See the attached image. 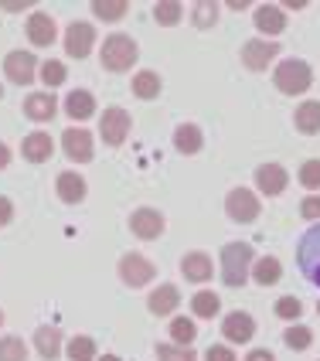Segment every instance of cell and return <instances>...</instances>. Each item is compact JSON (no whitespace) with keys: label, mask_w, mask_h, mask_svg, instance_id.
<instances>
[{"label":"cell","mask_w":320,"mask_h":361,"mask_svg":"<svg viewBox=\"0 0 320 361\" xmlns=\"http://www.w3.org/2000/svg\"><path fill=\"white\" fill-rule=\"evenodd\" d=\"M133 92L140 99H157L160 96V75L157 72H137L133 75Z\"/></svg>","instance_id":"28"},{"label":"cell","mask_w":320,"mask_h":361,"mask_svg":"<svg viewBox=\"0 0 320 361\" xmlns=\"http://www.w3.org/2000/svg\"><path fill=\"white\" fill-rule=\"evenodd\" d=\"M20 150H24V157H27V161L41 164V161H48V157H51L55 143H51V137H48V133H27V137H24V143H20Z\"/></svg>","instance_id":"22"},{"label":"cell","mask_w":320,"mask_h":361,"mask_svg":"<svg viewBox=\"0 0 320 361\" xmlns=\"http://www.w3.org/2000/svg\"><path fill=\"white\" fill-rule=\"evenodd\" d=\"M180 273H184V280H191V283L211 280V256L208 252H187L180 259Z\"/></svg>","instance_id":"18"},{"label":"cell","mask_w":320,"mask_h":361,"mask_svg":"<svg viewBox=\"0 0 320 361\" xmlns=\"http://www.w3.org/2000/svg\"><path fill=\"white\" fill-rule=\"evenodd\" d=\"M300 184H303V188H310V191H317V188H320V161H303Z\"/></svg>","instance_id":"39"},{"label":"cell","mask_w":320,"mask_h":361,"mask_svg":"<svg viewBox=\"0 0 320 361\" xmlns=\"http://www.w3.org/2000/svg\"><path fill=\"white\" fill-rule=\"evenodd\" d=\"M102 68H109V72H130L133 65H137V41L126 38V35H109V38L102 41Z\"/></svg>","instance_id":"2"},{"label":"cell","mask_w":320,"mask_h":361,"mask_svg":"<svg viewBox=\"0 0 320 361\" xmlns=\"http://www.w3.org/2000/svg\"><path fill=\"white\" fill-rule=\"evenodd\" d=\"M0 96H4V89H0Z\"/></svg>","instance_id":"50"},{"label":"cell","mask_w":320,"mask_h":361,"mask_svg":"<svg viewBox=\"0 0 320 361\" xmlns=\"http://www.w3.org/2000/svg\"><path fill=\"white\" fill-rule=\"evenodd\" d=\"M92 44H96V27L92 24H85V20L68 24V31H65V51L72 59H85L92 51Z\"/></svg>","instance_id":"8"},{"label":"cell","mask_w":320,"mask_h":361,"mask_svg":"<svg viewBox=\"0 0 320 361\" xmlns=\"http://www.w3.org/2000/svg\"><path fill=\"white\" fill-rule=\"evenodd\" d=\"M317 314H320V303H317Z\"/></svg>","instance_id":"49"},{"label":"cell","mask_w":320,"mask_h":361,"mask_svg":"<svg viewBox=\"0 0 320 361\" xmlns=\"http://www.w3.org/2000/svg\"><path fill=\"white\" fill-rule=\"evenodd\" d=\"M303 314V303L297 300V297H280L276 300V317H283V321H297Z\"/></svg>","instance_id":"38"},{"label":"cell","mask_w":320,"mask_h":361,"mask_svg":"<svg viewBox=\"0 0 320 361\" xmlns=\"http://www.w3.org/2000/svg\"><path fill=\"white\" fill-rule=\"evenodd\" d=\"M55 188H59V198L65 201V204H79V201L85 198V180H82L75 171H65V174H59Z\"/></svg>","instance_id":"20"},{"label":"cell","mask_w":320,"mask_h":361,"mask_svg":"<svg viewBox=\"0 0 320 361\" xmlns=\"http://www.w3.org/2000/svg\"><path fill=\"white\" fill-rule=\"evenodd\" d=\"M201 143H204V137H201V130L195 123H184V126L174 130V147H178L180 154H198Z\"/></svg>","instance_id":"25"},{"label":"cell","mask_w":320,"mask_h":361,"mask_svg":"<svg viewBox=\"0 0 320 361\" xmlns=\"http://www.w3.org/2000/svg\"><path fill=\"white\" fill-rule=\"evenodd\" d=\"M0 361H27V344L20 338H0Z\"/></svg>","instance_id":"34"},{"label":"cell","mask_w":320,"mask_h":361,"mask_svg":"<svg viewBox=\"0 0 320 361\" xmlns=\"http://www.w3.org/2000/svg\"><path fill=\"white\" fill-rule=\"evenodd\" d=\"M300 212L307 219H320V195H310V198L300 204Z\"/></svg>","instance_id":"41"},{"label":"cell","mask_w":320,"mask_h":361,"mask_svg":"<svg viewBox=\"0 0 320 361\" xmlns=\"http://www.w3.org/2000/svg\"><path fill=\"white\" fill-rule=\"evenodd\" d=\"M27 38H31V44H38V48H48L55 41V20L48 18V14H31L27 18Z\"/></svg>","instance_id":"19"},{"label":"cell","mask_w":320,"mask_h":361,"mask_svg":"<svg viewBox=\"0 0 320 361\" xmlns=\"http://www.w3.org/2000/svg\"><path fill=\"white\" fill-rule=\"evenodd\" d=\"M256 27L262 35H280L286 27V18H283V11L276 4H262V7H256Z\"/></svg>","instance_id":"23"},{"label":"cell","mask_w":320,"mask_h":361,"mask_svg":"<svg viewBox=\"0 0 320 361\" xmlns=\"http://www.w3.org/2000/svg\"><path fill=\"white\" fill-rule=\"evenodd\" d=\"M7 161H11V150L0 143V167H7Z\"/></svg>","instance_id":"46"},{"label":"cell","mask_w":320,"mask_h":361,"mask_svg":"<svg viewBox=\"0 0 320 361\" xmlns=\"http://www.w3.org/2000/svg\"><path fill=\"white\" fill-rule=\"evenodd\" d=\"M191 20H195V27H211L215 20H219V4L215 0H198L195 4V11H191Z\"/></svg>","instance_id":"30"},{"label":"cell","mask_w":320,"mask_h":361,"mask_svg":"<svg viewBox=\"0 0 320 361\" xmlns=\"http://www.w3.org/2000/svg\"><path fill=\"white\" fill-rule=\"evenodd\" d=\"M191 310H195V317H201V321H211V317H219L221 297L211 293V290H198V293L191 297Z\"/></svg>","instance_id":"24"},{"label":"cell","mask_w":320,"mask_h":361,"mask_svg":"<svg viewBox=\"0 0 320 361\" xmlns=\"http://www.w3.org/2000/svg\"><path fill=\"white\" fill-rule=\"evenodd\" d=\"M297 262H300L303 276L314 286H320V225L303 232L300 245H297Z\"/></svg>","instance_id":"4"},{"label":"cell","mask_w":320,"mask_h":361,"mask_svg":"<svg viewBox=\"0 0 320 361\" xmlns=\"http://www.w3.org/2000/svg\"><path fill=\"white\" fill-rule=\"evenodd\" d=\"M61 150H65L68 161H79V164L92 161V133L82 130V126L65 130V133H61Z\"/></svg>","instance_id":"9"},{"label":"cell","mask_w":320,"mask_h":361,"mask_svg":"<svg viewBox=\"0 0 320 361\" xmlns=\"http://www.w3.org/2000/svg\"><path fill=\"white\" fill-rule=\"evenodd\" d=\"M286 180H290V174H286V167H280V164H262L259 171H256V188H259L262 195H280L283 188H286Z\"/></svg>","instance_id":"15"},{"label":"cell","mask_w":320,"mask_h":361,"mask_svg":"<svg viewBox=\"0 0 320 361\" xmlns=\"http://www.w3.org/2000/svg\"><path fill=\"white\" fill-rule=\"evenodd\" d=\"M99 133H102V143L120 147V143L126 140V133H130V113H126V109H120V106H109V109L102 113Z\"/></svg>","instance_id":"7"},{"label":"cell","mask_w":320,"mask_h":361,"mask_svg":"<svg viewBox=\"0 0 320 361\" xmlns=\"http://www.w3.org/2000/svg\"><path fill=\"white\" fill-rule=\"evenodd\" d=\"M96 361H120L116 355H102V358H96Z\"/></svg>","instance_id":"47"},{"label":"cell","mask_w":320,"mask_h":361,"mask_svg":"<svg viewBox=\"0 0 320 361\" xmlns=\"http://www.w3.org/2000/svg\"><path fill=\"white\" fill-rule=\"evenodd\" d=\"M65 355L72 361H96V341L92 338H72Z\"/></svg>","instance_id":"33"},{"label":"cell","mask_w":320,"mask_h":361,"mask_svg":"<svg viewBox=\"0 0 320 361\" xmlns=\"http://www.w3.org/2000/svg\"><path fill=\"white\" fill-rule=\"evenodd\" d=\"M180 303V293L178 286H171V283H164L157 286L150 297H147V307H150V314H157V317H167V314H174Z\"/></svg>","instance_id":"17"},{"label":"cell","mask_w":320,"mask_h":361,"mask_svg":"<svg viewBox=\"0 0 320 361\" xmlns=\"http://www.w3.org/2000/svg\"><path fill=\"white\" fill-rule=\"evenodd\" d=\"M280 276H283V266L273 256H262L256 262V269H252V280L259 283V286H273V283H280Z\"/></svg>","instance_id":"27"},{"label":"cell","mask_w":320,"mask_h":361,"mask_svg":"<svg viewBox=\"0 0 320 361\" xmlns=\"http://www.w3.org/2000/svg\"><path fill=\"white\" fill-rule=\"evenodd\" d=\"M0 7H4V11H24V7H31V4H27V0H20V4H0Z\"/></svg>","instance_id":"45"},{"label":"cell","mask_w":320,"mask_h":361,"mask_svg":"<svg viewBox=\"0 0 320 361\" xmlns=\"http://www.w3.org/2000/svg\"><path fill=\"white\" fill-rule=\"evenodd\" d=\"M157 358L160 361H198L191 348H180V344H157Z\"/></svg>","instance_id":"36"},{"label":"cell","mask_w":320,"mask_h":361,"mask_svg":"<svg viewBox=\"0 0 320 361\" xmlns=\"http://www.w3.org/2000/svg\"><path fill=\"white\" fill-rule=\"evenodd\" d=\"M35 348H38V355L44 361H55L61 355V331L55 324H41L35 331Z\"/></svg>","instance_id":"16"},{"label":"cell","mask_w":320,"mask_h":361,"mask_svg":"<svg viewBox=\"0 0 320 361\" xmlns=\"http://www.w3.org/2000/svg\"><path fill=\"white\" fill-rule=\"evenodd\" d=\"M126 11H130L126 0H96V4H92V14L102 20H123Z\"/></svg>","instance_id":"29"},{"label":"cell","mask_w":320,"mask_h":361,"mask_svg":"<svg viewBox=\"0 0 320 361\" xmlns=\"http://www.w3.org/2000/svg\"><path fill=\"white\" fill-rule=\"evenodd\" d=\"M180 14H184V7H180L178 0H160L157 7H154V18H157V24H164V27L178 24Z\"/></svg>","instance_id":"35"},{"label":"cell","mask_w":320,"mask_h":361,"mask_svg":"<svg viewBox=\"0 0 320 361\" xmlns=\"http://www.w3.org/2000/svg\"><path fill=\"white\" fill-rule=\"evenodd\" d=\"M225 212H228V219L232 221L249 225V221L259 219V198H256L249 188H232L228 198H225Z\"/></svg>","instance_id":"5"},{"label":"cell","mask_w":320,"mask_h":361,"mask_svg":"<svg viewBox=\"0 0 320 361\" xmlns=\"http://www.w3.org/2000/svg\"><path fill=\"white\" fill-rule=\"evenodd\" d=\"M221 334H225V341L245 344V341H252V334H256V321L249 314H242V310H232L221 321Z\"/></svg>","instance_id":"11"},{"label":"cell","mask_w":320,"mask_h":361,"mask_svg":"<svg viewBox=\"0 0 320 361\" xmlns=\"http://www.w3.org/2000/svg\"><path fill=\"white\" fill-rule=\"evenodd\" d=\"M130 228L140 239H157L160 232H164V215H160L157 208H137L130 215Z\"/></svg>","instance_id":"13"},{"label":"cell","mask_w":320,"mask_h":361,"mask_svg":"<svg viewBox=\"0 0 320 361\" xmlns=\"http://www.w3.org/2000/svg\"><path fill=\"white\" fill-rule=\"evenodd\" d=\"M68 79V72H65V65L55 59H48L44 65H41V82L44 85H61V82Z\"/></svg>","instance_id":"37"},{"label":"cell","mask_w":320,"mask_h":361,"mask_svg":"<svg viewBox=\"0 0 320 361\" xmlns=\"http://www.w3.org/2000/svg\"><path fill=\"white\" fill-rule=\"evenodd\" d=\"M0 327H4V310H0Z\"/></svg>","instance_id":"48"},{"label":"cell","mask_w":320,"mask_h":361,"mask_svg":"<svg viewBox=\"0 0 320 361\" xmlns=\"http://www.w3.org/2000/svg\"><path fill=\"white\" fill-rule=\"evenodd\" d=\"M55 113H59V99H55L51 92H31V96L24 99V116H27V120L48 123Z\"/></svg>","instance_id":"14"},{"label":"cell","mask_w":320,"mask_h":361,"mask_svg":"<svg viewBox=\"0 0 320 361\" xmlns=\"http://www.w3.org/2000/svg\"><path fill=\"white\" fill-rule=\"evenodd\" d=\"M171 338H174V344L187 348V344L198 338V327L187 321V317H174V321H171Z\"/></svg>","instance_id":"32"},{"label":"cell","mask_w":320,"mask_h":361,"mask_svg":"<svg viewBox=\"0 0 320 361\" xmlns=\"http://www.w3.org/2000/svg\"><path fill=\"white\" fill-rule=\"evenodd\" d=\"M283 341L290 344L293 351H307V348L314 344V331H310V327H303V324H293V327H286Z\"/></svg>","instance_id":"31"},{"label":"cell","mask_w":320,"mask_h":361,"mask_svg":"<svg viewBox=\"0 0 320 361\" xmlns=\"http://www.w3.org/2000/svg\"><path fill=\"white\" fill-rule=\"evenodd\" d=\"M273 82H276V89L286 92V96H300L310 89V82H314V72H310V65L300 59H286L276 65V72H273Z\"/></svg>","instance_id":"3"},{"label":"cell","mask_w":320,"mask_h":361,"mask_svg":"<svg viewBox=\"0 0 320 361\" xmlns=\"http://www.w3.org/2000/svg\"><path fill=\"white\" fill-rule=\"evenodd\" d=\"M228 7H232V11H249L252 4H249V0H228Z\"/></svg>","instance_id":"44"},{"label":"cell","mask_w":320,"mask_h":361,"mask_svg":"<svg viewBox=\"0 0 320 361\" xmlns=\"http://www.w3.org/2000/svg\"><path fill=\"white\" fill-rule=\"evenodd\" d=\"M154 273H157V266L147 259V256H140V252H126L120 259V280L126 283V286H147V283L154 280Z\"/></svg>","instance_id":"6"},{"label":"cell","mask_w":320,"mask_h":361,"mask_svg":"<svg viewBox=\"0 0 320 361\" xmlns=\"http://www.w3.org/2000/svg\"><path fill=\"white\" fill-rule=\"evenodd\" d=\"M245 361H276V358H273V351L259 348V351H249V358H245Z\"/></svg>","instance_id":"43"},{"label":"cell","mask_w":320,"mask_h":361,"mask_svg":"<svg viewBox=\"0 0 320 361\" xmlns=\"http://www.w3.org/2000/svg\"><path fill=\"white\" fill-rule=\"evenodd\" d=\"M65 113H68L72 120H89V116L96 113V99H92V92H85V89L68 92V96H65Z\"/></svg>","instance_id":"21"},{"label":"cell","mask_w":320,"mask_h":361,"mask_svg":"<svg viewBox=\"0 0 320 361\" xmlns=\"http://www.w3.org/2000/svg\"><path fill=\"white\" fill-rule=\"evenodd\" d=\"M11 215H14V204H11V198H0V228L11 221Z\"/></svg>","instance_id":"42"},{"label":"cell","mask_w":320,"mask_h":361,"mask_svg":"<svg viewBox=\"0 0 320 361\" xmlns=\"http://www.w3.org/2000/svg\"><path fill=\"white\" fill-rule=\"evenodd\" d=\"M293 123H297V130L300 133H320V102H303L300 109H297V116H293Z\"/></svg>","instance_id":"26"},{"label":"cell","mask_w":320,"mask_h":361,"mask_svg":"<svg viewBox=\"0 0 320 361\" xmlns=\"http://www.w3.org/2000/svg\"><path fill=\"white\" fill-rule=\"evenodd\" d=\"M280 55V44H273V41H262V38H252L245 41V48H242V65L245 68H252V72H262L269 61Z\"/></svg>","instance_id":"10"},{"label":"cell","mask_w":320,"mask_h":361,"mask_svg":"<svg viewBox=\"0 0 320 361\" xmlns=\"http://www.w3.org/2000/svg\"><path fill=\"white\" fill-rule=\"evenodd\" d=\"M249 266H252V245L249 242H228L221 249V283L225 286H242L249 280Z\"/></svg>","instance_id":"1"},{"label":"cell","mask_w":320,"mask_h":361,"mask_svg":"<svg viewBox=\"0 0 320 361\" xmlns=\"http://www.w3.org/2000/svg\"><path fill=\"white\" fill-rule=\"evenodd\" d=\"M204 361H235V351H232L228 344H211V348L204 351Z\"/></svg>","instance_id":"40"},{"label":"cell","mask_w":320,"mask_h":361,"mask_svg":"<svg viewBox=\"0 0 320 361\" xmlns=\"http://www.w3.org/2000/svg\"><path fill=\"white\" fill-rule=\"evenodd\" d=\"M35 68H38V61H35L31 51H11V55L4 59V72H7V79L18 82V85L35 82Z\"/></svg>","instance_id":"12"}]
</instances>
